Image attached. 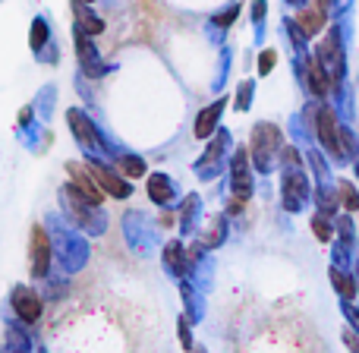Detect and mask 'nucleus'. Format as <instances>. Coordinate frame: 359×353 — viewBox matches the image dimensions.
I'll list each match as a JSON object with an SVG mask.
<instances>
[{"label":"nucleus","mask_w":359,"mask_h":353,"mask_svg":"<svg viewBox=\"0 0 359 353\" xmlns=\"http://www.w3.org/2000/svg\"><path fill=\"white\" fill-rule=\"evenodd\" d=\"M224 149H227V136H217L215 142L208 145V152H205V158L202 161H196V174L202 177V180H211L221 171V155H224Z\"/></svg>","instance_id":"nucleus-16"},{"label":"nucleus","mask_w":359,"mask_h":353,"mask_svg":"<svg viewBox=\"0 0 359 353\" xmlns=\"http://www.w3.org/2000/svg\"><path fill=\"white\" fill-rule=\"evenodd\" d=\"M236 13H240V6L233 4V6H230V10H227V13H217V16H215V22L227 29V25H230V22H233V19H236Z\"/></svg>","instance_id":"nucleus-27"},{"label":"nucleus","mask_w":359,"mask_h":353,"mask_svg":"<svg viewBox=\"0 0 359 353\" xmlns=\"http://www.w3.org/2000/svg\"><path fill=\"white\" fill-rule=\"evenodd\" d=\"M44 227H48L50 246H54V262L60 272H67L69 278L79 274L82 268L92 259V246H88V237L82 230H76L60 211H48L44 215Z\"/></svg>","instance_id":"nucleus-1"},{"label":"nucleus","mask_w":359,"mask_h":353,"mask_svg":"<svg viewBox=\"0 0 359 353\" xmlns=\"http://www.w3.org/2000/svg\"><path fill=\"white\" fill-rule=\"evenodd\" d=\"M192 353H208V350H205V347H192Z\"/></svg>","instance_id":"nucleus-30"},{"label":"nucleus","mask_w":359,"mask_h":353,"mask_svg":"<svg viewBox=\"0 0 359 353\" xmlns=\"http://www.w3.org/2000/svg\"><path fill=\"white\" fill-rule=\"evenodd\" d=\"M161 265L174 281H186V249L180 240H168L161 246Z\"/></svg>","instance_id":"nucleus-13"},{"label":"nucleus","mask_w":359,"mask_h":353,"mask_svg":"<svg viewBox=\"0 0 359 353\" xmlns=\"http://www.w3.org/2000/svg\"><path fill=\"white\" fill-rule=\"evenodd\" d=\"M230 183H233V196L236 199H249L252 196V174H249V158L246 152H236L233 161H230Z\"/></svg>","instance_id":"nucleus-12"},{"label":"nucleus","mask_w":359,"mask_h":353,"mask_svg":"<svg viewBox=\"0 0 359 353\" xmlns=\"http://www.w3.org/2000/svg\"><path fill=\"white\" fill-rule=\"evenodd\" d=\"M318 136H322V142L328 145L331 152H341V142H337V126H334V117H331V111H322V117H318Z\"/></svg>","instance_id":"nucleus-22"},{"label":"nucleus","mask_w":359,"mask_h":353,"mask_svg":"<svg viewBox=\"0 0 359 353\" xmlns=\"http://www.w3.org/2000/svg\"><path fill=\"white\" fill-rule=\"evenodd\" d=\"M67 124H69V133H73L76 145H79V152L86 155V161H95V158L107 161L104 130H98V126H95V120L88 117L82 107H69V111H67Z\"/></svg>","instance_id":"nucleus-4"},{"label":"nucleus","mask_w":359,"mask_h":353,"mask_svg":"<svg viewBox=\"0 0 359 353\" xmlns=\"http://www.w3.org/2000/svg\"><path fill=\"white\" fill-rule=\"evenodd\" d=\"M120 227H123V240H126V246L133 249V255L149 259V255L158 253V246H161V230H158V224L151 221L145 211H139V208L123 211Z\"/></svg>","instance_id":"nucleus-3"},{"label":"nucleus","mask_w":359,"mask_h":353,"mask_svg":"<svg viewBox=\"0 0 359 353\" xmlns=\"http://www.w3.org/2000/svg\"><path fill=\"white\" fill-rule=\"evenodd\" d=\"M114 168H117L126 180H139V177H145V171H149V168H145V158L136 155V152H126L123 158H117V164H114Z\"/></svg>","instance_id":"nucleus-21"},{"label":"nucleus","mask_w":359,"mask_h":353,"mask_svg":"<svg viewBox=\"0 0 359 353\" xmlns=\"http://www.w3.org/2000/svg\"><path fill=\"white\" fill-rule=\"evenodd\" d=\"M16 136H19V142H22L29 152H41L44 145L50 142L48 130H44V126L35 120V111H32V107H25V111L19 114V130H16Z\"/></svg>","instance_id":"nucleus-11"},{"label":"nucleus","mask_w":359,"mask_h":353,"mask_svg":"<svg viewBox=\"0 0 359 353\" xmlns=\"http://www.w3.org/2000/svg\"><path fill=\"white\" fill-rule=\"evenodd\" d=\"M48 41H50V22L44 16H35V19H32V38H29V44H32V51H35L41 60H44V51H48Z\"/></svg>","instance_id":"nucleus-20"},{"label":"nucleus","mask_w":359,"mask_h":353,"mask_svg":"<svg viewBox=\"0 0 359 353\" xmlns=\"http://www.w3.org/2000/svg\"><path fill=\"white\" fill-rule=\"evenodd\" d=\"M0 353H6V347H0Z\"/></svg>","instance_id":"nucleus-32"},{"label":"nucleus","mask_w":359,"mask_h":353,"mask_svg":"<svg viewBox=\"0 0 359 353\" xmlns=\"http://www.w3.org/2000/svg\"><path fill=\"white\" fill-rule=\"evenodd\" d=\"M224 105H227V101H215V105H208L205 111H198V117H196V136L198 139H208L211 133L217 130V120H221V114H224Z\"/></svg>","instance_id":"nucleus-19"},{"label":"nucleus","mask_w":359,"mask_h":353,"mask_svg":"<svg viewBox=\"0 0 359 353\" xmlns=\"http://www.w3.org/2000/svg\"><path fill=\"white\" fill-rule=\"evenodd\" d=\"M57 205H60L57 211H60L76 230H82L86 237H104L107 234L111 218H107L104 205H95V202H88V199H82L69 183H63L60 189H57Z\"/></svg>","instance_id":"nucleus-2"},{"label":"nucleus","mask_w":359,"mask_h":353,"mask_svg":"<svg viewBox=\"0 0 359 353\" xmlns=\"http://www.w3.org/2000/svg\"><path fill=\"white\" fill-rule=\"evenodd\" d=\"M180 284V297H183V306H186V319H189L192 325L202 322L205 319V300L198 297V287H192L189 281H177Z\"/></svg>","instance_id":"nucleus-18"},{"label":"nucleus","mask_w":359,"mask_h":353,"mask_svg":"<svg viewBox=\"0 0 359 353\" xmlns=\"http://www.w3.org/2000/svg\"><path fill=\"white\" fill-rule=\"evenodd\" d=\"M299 22L306 25V32H318V25H322V13H312V10H306V13H299Z\"/></svg>","instance_id":"nucleus-26"},{"label":"nucleus","mask_w":359,"mask_h":353,"mask_svg":"<svg viewBox=\"0 0 359 353\" xmlns=\"http://www.w3.org/2000/svg\"><path fill=\"white\" fill-rule=\"evenodd\" d=\"M73 41H76V51H79V67H82V73H86L88 79H101V76H104L111 67H104V60H101V54H98V44L92 41V35H86V32L73 29Z\"/></svg>","instance_id":"nucleus-8"},{"label":"nucleus","mask_w":359,"mask_h":353,"mask_svg":"<svg viewBox=\"0 0 359 353\" xmlns=\"http://www.w3.org/2000/svg\"><path fill=\"white\" fill-rule=\"evenodd\" d=\"M44 297V303H60V300H67L69 293V274L60 272V268H54V272L48 274V278L41 281V291H38Z\"/></svg>","instance_id":"nucleus-15"},{"label":"nucleus","mask_w":359,"mask_h":353,"mask_svg":"<svg viewBox=\"0 0 359 353\" xmlns=\"http://www.w3.org/2000/svg\"><path fill=\"white\" fill-rule=\"evenodd\" d=\"M145 192H149L151 205H158V208H164V211L177 208V202H180V186H177V180L168 174H149Z\"/></svg>","instance_id":"nucleus-10"},{"label":"nucleus","mask_w":359,"mask_h":353,"mask_svg":"<svg viewBox=\"0 0 359 353\" xmlns=\"http://www.w3.org/2000/svg\"><path fill=\"white\" fill-rule=\"evenodd\" d=\"M271 63H274V51H265V57L259 60V69H262V73H268V69H271Z\"/></svg>","instance_id":"nucleus-28"},{"label":"nucleus","mask_w":359,"mask_h":353,"mask_svg":"<svg viewBox=\"0 0 359 353\" xmlns=\"http://www.w3.org/2000/svg\"><path fill=\"white\" fill-rule=\"evenodd\" d=\"M54 268H57V262H54V246H50L48 227L35 224L32 227V240H29V274L35 281H44Z\"/></svg>","instance_id":"nucleus-6"},{"label":"nucleus","mask_w":359,"mask_h":353,"mask_svg":"<svg viewBox=\"0 0 359 353\" xmlns=\"http://www.w3.org/2000/svg\"><path fill=\"white\" fill-rule=\"evenodd\" d=\"M35 353H48V347H44V344H38V347H35Z\"/></svg>","instance_id":"nucleus-29"},{"label":"nucleus","mask_w":359,"mask_h":353,"mask_svg":"<svg viewBox=\"0 0 359 353\" xmlns=\"http://www.w3.org/2000/svg\"><path fill=\"white\" fill-rule=\"evenodd\" d=\"M73 29L86 32V35H101L104 32V19L92 10V4H82V0H73Z\"/></svg>","instance_id":"nucleus-14"},{"label":"nucleus","mask_w":359,"mask_h":353,"mask_svg":"<svg viewBox=\"0 0 359 353\" xmlns=\"http://www.w3.org/2000/svg\"><path fill=\"white\" fill-rule=\"evenodd\" d=\"M44 306H48V303H44V297L35 291V287H29V284H16L10 291V297H6V309H10L22 325H29V328L41 322Z\"/></svg>","instance_id":"nucleus-5"},{"label":"nucleus","mask_w":359,"mask_h":353,"mask_svg":"<svg viewBox=\"0 0 359 353\" xmlns=\"http://www.w3.org/2000/svg\"><path fill=\"white\" fill-rule=\"evenodd\" d=\"M82 4H95V0H82Z\"/></svg>","instance_id":"nucleus-31"},{"label":"nucleus","mask_w":359,"mask_h":353,"mask_svg":"<svg viewBox=\"0 0 359 353\" xmlns=\"http://www.w3.org/2000/svg\"><path fill=\"white\" fill-rule=\"evenodd\" d=\"M35 111L41 114L44 120H50V111H54V88H48V92H41V95H38V101H35Z\"/></svg>","instance_id":"nucleus-25"},{"label":"nucleus","mask_w":359,"mask_h":353,"mask_svg":"<svg viewBox=\"0 0 359 353\" xmlns=\"http://www.w3.org/2000/svg\"><path fill=\"white\" fill-rule=\"evenodd\" d=\"M177 338H180V347L183 350H192L196 347V341H192V322L186 316L177 319Z\"/></svg>","instance_id":"nucleus-24"},{"label":"nucleus","mask_w":359,"mask_h":353,"mask_svg":"<svg viewBox=\"0 0 359 353\" xmlns=\"http://www.w3.org/2000/svg\"><path fill=\"white\" fill-rule=\"evenodd\" d=\"M198 218H202V199L198 196H186L180 205V234L189 237L198 230Z\"/></svg>","instance_id":"nucleus-17"},{"label":"nucleus","mask_w":359,"mask_h":353,"mask_svg":"<svg viewBox=\"0 0 359 353\" xmlns=\"http://www.w3.org/2000/svg\"><path fill=\"white\" fill-rule=\"evenodd\" d=\"M224 218H211V224H208V230L202 234V246H217V243L224 240Z\"/></svg>","instance_id":"nucleus-23"},{"label":"nucleus","mask_w":359,"mask_h":353,"mask_svg":"<svg viewBox=\"0 0 359 353\" xmlns=\"http://www.w3.org/2000/svg\"><path fill=\"white\" fill-rule=\"evenodd\" d=\"M67 174H69V186H73L82 199H88V202H95V205H104L107 196H104V189L95 183L86 161H67Z\"/></svg>","instance_id":"nucleus-9"},{"label":"nucleus","mask_w":359,"mask_h":353,"mask_svg":"<svg viewBox=\"0 0 359 353\" xmlns=\"http://www.w3.org/2000/svg\"><path fill=\"white\" fill-rule=\"evenodd\" d=\"M86 164H88V171H92L95 183L104 189V196L117 199V202H123V199L133 196V183L123 174H120V171L114 168L111 161H101V158H95V161H86Z\"/></svg>","instance_id":"nucleus-7"}]
</instances>
